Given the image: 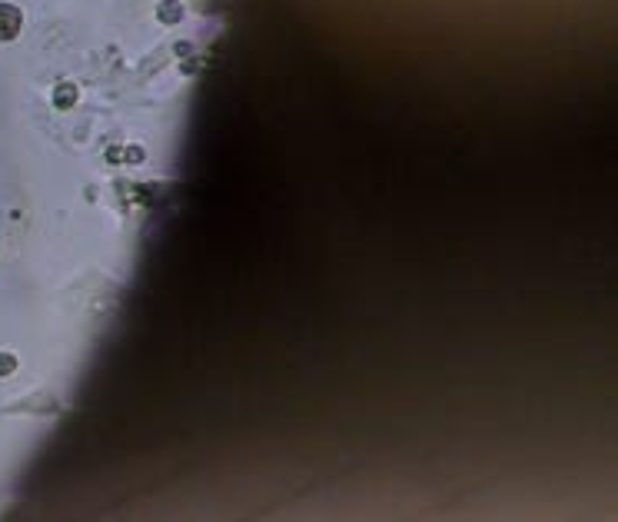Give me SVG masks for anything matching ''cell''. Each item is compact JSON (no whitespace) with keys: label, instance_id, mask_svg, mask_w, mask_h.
<instances>
[{"label":"cell","instance_id":"5","mask_svg":"<svg viewBox=\"0 0 618 522\" xmlns=\"http://www.w3.org/2000/svg\"><path fill=\"white\" fill-rule=\"evenodd\" d=\"M196 10H203V14H210V10H216L220 7V0H190Z\"/></svg>","mask_w":618,"mask_h":522},{"label":"cell","instance_id":"3","mask_svg":"<svg viewBox=\"0 0 618 522\" xmlns=\"http://www.w3.org/2000/svg\"><path fill=\"white\" fill-rule=\"evenodd\" d=\"M77 97H80L77 84H60V87H54V106L57 110H70V106L77 104Z\"/></svg>","mask_w":618,"mask_h":522},{"label":"cell","instance_id":"2","mask_svg":"<svg viewBox=\"0 0 618 522\" xmlns=\"http://www.w3.org/2000/svg\"><path fill=\"white\" fill-rule=\"evenodd\" d=\"M183 14H186V7L180 4V0H163V4L156 7V20H160V24H170V27H173V24H180V20H183Z\"/></svg>","mask_w":618,"mask_h":522},{"label":"cell","instance_id":"6","mask_svg":"<svg viewBox=\"0 0 618 522\" xmlns=\"http://www.w3.org/2000/svg\"><path fill=\"white\" fill-rule=\"evenodd\" d=\"M126 160H130V164H140V160H143V150H140V146H126Z\"/></svg>","mask_w":618,"mask_h":522},{"label":"cell","instance_id":"1","mask_svg":"<svg viewBox=\"0 0 618 522\" xmlns=\"http://www.w3.org/2000/svg\"><path fill=\"white\" fill-rule=\"evenodd\" d=\"M24 27V14L14 4H0V40H14Z\"/></svg>","mask_w":618,"mask_h":522},{"label":"cell","instance_id":"4","mask_svg":"<svg viewBox=\"0 0 618 522\" xmlns=\"http://www.w3.org/2000/svg\"><path fill=\"white\" fill-rule=\"evenodd\" d=\"M17 369V359L14 356H0V376H7V373H14Z\"/></svg>","mask_w":618,"mask_h":522}]
</instances>
